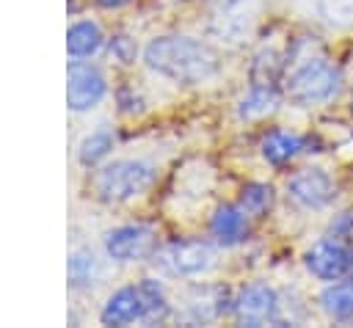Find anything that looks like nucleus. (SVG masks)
<instances>
[{
	"label": "nucleus",
	"instance_id": "5",
	"mask_svg": "<svg viewBox=\"0 0 353 328\" xmlns=\"http://www.w3.org/2000/svg\"><path fill=\"white\" fill-rule=\"evenodd\" d=\"M152 262L171 278H196L215 265V248L207 240H174L157 248Z\"/></svg>",
	"mask_w": 353,
	"mask_h": 328
},
{
	"label": "nucleus",
	"instance_id": "18",
	"mask_svg": "<svg viewBox=\"0 0 353 328\" xmlns=\"http://www.w3.org/2000/svg\"><path fill=\"white\" fill-rule=\"evenodd\" d=\"M248 215L254 218H262L270 204H273V187L265 185V182H248L243 190H240V201H237Z\"/></svg>",
	"mask_w": 353,
	"mask_h": 328
},
{
	"label": "nucleus",
	"instance_id": "14",
	"mask_svg": "<svg viewBox=\"0 0 353 328\" xmlns=\"http://www.w3.org/2000/svg\"><path fill=\"white\" fill-rule=\"evenodd\" d=\"M66 276H69L72 289H91L102 276L99 259L88 248H74L69 254V262H66Z\"/></svg>",
	"mask_w": 353,
	"mask_h": 328
},
{
	"label": "nucleus",
	"instance_id": "21",
	"mask_svg": "<svg viewBox=\"0 0 353 328\" xmlns=\"http://www.w3.org/2000/svg\"><path fill=\"white\" fill-rule=\"evenodd\" d=\"M108 52L113 55V61H119V63H135V58H138V44H135V39H130L127 33H113L110 39H108Z\"/></svg>",
	"mask_w": 353,
	"mask_h": 328
},
{
	"label": "nucleus",
	"instance_id": "22",
	"mask_svg": "<svg viewBox=\"0 0 353 328\" xmlns=\"http://www.w3.org/2000/svg\"><path fill=\"white\" fill-rule=\"evenodd\" d=\"M116 102H119V110L121 113H130V116H135V113L143 110V99H141V94L132 85H121L116 91Z\"/></svg>",
	"mask_w": 353,
	"mask_h": 328
},
{
	"label": "nucleus",
	"instance_id": "1",
	"mask_svg": "<svg viewBox=\"0 0 353 328\" xmlns=\"http://www.w3.org/2000/svg\"><path fill=\"white\" fill-rule=\"evenodd\" d=\"M143 63L154 74L182 85L207 83L221 72V58L207 41L179 33L154 36L143 47Z\"/></svg>",
	"mask_w": 353,
	"mask_h": 328
},
{
	"label": "nucleus",
	"instance_id": "13",
	"mask_svg": "<svg viewBox=\"0 0 353 328\" xmlns=\"http://www.w3.org/2000/svg\"><path fill=\"white\" fill-rule=\"evenodd\" d=\"M306 149V138L298 135V132H287V130H270L262 143H259V152L268 163L273 165H284L290 163L292 157H298L301 152Z\"/></svg>",
	"mask_w": 353,
	"mask_h": 328
},
{
	"label": "nucleus",
	"instance_id": "4",
	"mask_svg": "<svg viewBox=\"0 0 353 328\" xmlns=\"http://www.w3.org/2000/svg\"><path fill=\"white\" fill-rule=\"evenodd\" d=\"M342 74L325 58H303L287 74V96L298 105H320L328 102L339 91Z\"/></svg>",
	"mask_w": 353,
	"mask_h": 328
},
{
	"label": "nucleus",
	"instance_id": "23",
	"mask_svg": "<svg viewBox=\"0 0 353 328\" xmlns=\"http://www.w3.org/2000/svg\"><path fill=\"white\" fill-rule=\"evenodd\" d=\"M130 0H97V6L99 8H121V6H127Z\"/></svg>",
	"mask_w": 353,
	"mask_h": 328
},
{
	"label": "nucleus",
	"instance_id": "16",
	"mask_svg": "<svg viewBox=\"0 0 353 328\" xmlns=\"http://www.w3.org/2000/svg\"><path fill=\"white\" fill-rule=\"evenodd\" d=\"M110 152H113V132L108 127H99L77 143V163L83 168H97Z\"/></svg>",
	"mask_w": 353,
	"mask_h": 328
},
{
	"label": "nucleus",
	"instance_id": "8",
	"mask_svg": "<svg viewBox=\"0 0 353 328\" xmlns=\"http://www.w3.org/2000/svg\"><path fill=\"white\" fill-rule=\"evenodd\" d=\"M232 314L240 325H268L276 322L279 314V295L270 284L265 281H254L248 287H243L234 298H232Z\"/></svg>",
	"mask_w": 353,
	"mask_h": 328
},
{
	"label": "nucleus",
	"instance_id": "6",
	"mask_svg": "<svg viewBox=\"0 0 353 328\" xmlns=\"http://www.w3.org/2000/svg\"><path fill=\"white\" fill-rule=\"evenodd\" d=\"M108 94V77L105 72L85 61V58H72L66 66V105L72 113H85L94 110Z\"/></svg>",
	"mask_w": 353,
	"mask_h": 328
},
{
	"label": "nucleus",
	"instance_id": "10",
	"mask_svg": "<svg viewBox=\"0 0 353 328\" xmlns=\"http://www.w3.org/2000/svg\"><path fill=\"white\" fill-rule=\"evenodd\" d=\"M303 265L320 281H336L350 273L353 251L339 240H320L303 254Z\"/></svg>",
	"mask_w": 353,
	"mask_h": 328
},
{
	"label": "nucleus",
	"instance_id": "11",
	"mask_svg": "<svg viewBox=\"0 0 353 328\" xmlns=\"http://www.w3.org/2000/svg\"><path fill=\"white\" fill-rule=\"evenodd\" d=\"M210 232L218 245L232 248V245L243 243L248 234V212L240 204H223L215 209V215L210 221Z\"/></svg>",
	"mask_w": 353,
	"mask_h": 328
},
{
	"label": "nucleus",
	"instance_id": "3",
	"mask_svg": "<svg viewBox=\"0 0 353 328\" xmlns=\"http://www.w3.org/2000/svg\"><path fill=\"white\" fill-rule=\"evenodd\" d=\"M157 179V171L146 160L121 157L102 165L94 176V190L105 204H127L143 196Z\"/></svg>",
	"mask_w": 353,
	"mask_h": 328
},
{
	"label": "nucleus",
	"instance_id": "20",
	"mask_svg": "<svg viewBox=\"0 0 353 328\" xmlns=\"http://www.w3.org/2000/svg\"><path fill=\"white\" fill-rule=\"evenodd\" d=\"M279 72H281V61H279L276 52H268V50L259 52L256 61H254V66H251L254 83H270L273 85V80L279 77Z\"/></svg>",
	"mask_w": 353,
	"mask_h": 328
},
{
	"label": "nucleus",
	"instance_id": "19",
	"mask_svg": "<svg viewBox=\"0 0 353 328\" xmlns=\"http://www.w3.org/2000/svg\"><path fill=\"white\" fill-rule=\"evenodd\" d=\"M317 11L334 28H353V0H320Z\"/></svg>",
	"mask_w": 353,
	"mask_h": 328
},
{
	"label": "nucleus",
	"instance_id": "9",
	"mask_svg": "<svg viewBox=\"0 0 353 328\" xmlns=\"http://www.w3.org/2000/svg\"><path fill=\"white\" fill-rule=\"evenodd\" d=\"M336 193V185L323 168H303L287 179V196L303 209H323Z\"/></svg>",
	"mask_w": 353,
	"mask_h": 328
},
{
	"label": "nucleus",
	"instance_id": "2",
	"mask_svg": "<svg viewBox=\"0 0 353 328\" xmlns=\"http://www.w3.org/2000/svg\"><path fill=\"white\" fill-rule=\"evenodd\" d=\"M168 295L157 278H141L135 284L119 287L108 295L99 311L102 325H132V322H163L168 317Z\"/></svg>",
	"mask_w": 353,
	"mask_h": 328
},
{
	"label": "nucleus",
	"instance_id": "17",
	"mask_svg": "<svg viewBox=\"0 0 353 328\" xmlns=\"http://www.w3.org/2000/svg\"><path fill=\"white\" fill-rule=\"evenodd\" d=\"M320 306L334 320H350L353 317V278L325 287L320 292Z\"/></svg>",
	"mask_w": 353,
	"mask_h": 328
},
{
	"label": "nucleus",
	"instance_id": "15",
	"mask_svg": "<svg viewBox=\"0 0 353 328\" xmlns=\"http://www.w3.org/2000/svg\"><path fill=\"white\" fill-rule=\"evenodd\" d=\"M276 102H279V96H276V88L270 83H254L251 91L237 102V116L243 121H256V119L273 113Z\"/></svg>",
	"mask_w": 353,
	"mask_h": 328
},
{
	"label": "nucleus",
	"instance_id": "7",
	"mask_svg": "<svg viewBox=\"0 0 353 328\" xmlns=\"http://www.w3.org/2000/svg\"><path fill=\"white\" fill-rule=\"evenodd\" d=\"M105 254L113 262H141L152 259L157 251V232L146 223H121L105 232Z\"/></svg>",
	"mask_w": 353,
	"mask_h": 328
},
{
	"label": "nucleus",
	"instance_id": "12",
	"mask_svg": "<svg viewBox=\"0 0 353 328\" xmlns=\"http://www.w3.org/2000/svg\"><path fill=\"white\" fill-rule=\"evenodd\" d=\"M105 47V33L94 19H74L66 28V52L69 58H91Z\"/></svg>",
	"mask_w": 353,
	"mask_h": 328
}]
</instances>
